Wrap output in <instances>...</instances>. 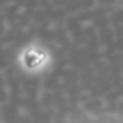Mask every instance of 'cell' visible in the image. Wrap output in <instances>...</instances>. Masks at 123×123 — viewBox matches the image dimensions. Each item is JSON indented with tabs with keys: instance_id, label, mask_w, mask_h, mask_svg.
<instances>
[]
</instances>
